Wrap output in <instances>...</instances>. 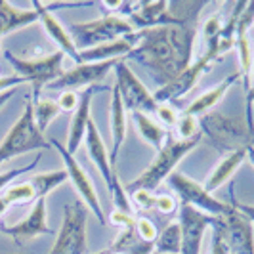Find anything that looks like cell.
<instances>
[{"mask_svg": "<svg viewBox=\"0 0 254 254\" xmlns=\"http://www.w3.org/2000/svg\"><path fill=\"white\" fill-rule=\"evenodd\" d=\"M197 35L199 21L134 31L130 35L134 46L125 60L143 65L153 80L165 86L193 64Z\"/></svg>", "mask_w": 254, "mask_h": 254, "instance_id": "cell-1", "label": "cell"}, {"mask_svg": "<svg viewBox=\"0 0 254 254\" xmlns=\"http://www.w3.org/2000/svg\"><path fill=\"white\" fill-rule=\"evenodd\" d=\"M199 125L201 136L224 155L254 145V132L247 127L245 119L229 117L222 111H210L199 119Z\"/></svg>", "mask_w": 254, "mask_h": 254, "instance_id": "cell-2", "label": "cell"}, {"mask_svg": "<svg viewBox=\"0 0 254 254\" xmlns=\"http://www.w3.org/2000/svg\"><path fill=\"white\" fill-rule=\"evenodd\" d=\"M201 141H203V136H201V134H199L197 138L188 140V141L176 140L174 136L168 134V140H166L165 147L157 153L155 161L141 172L138 178L132 180L130 184H127V186H125V191H127V193H132V191H136V190H147L155 193V190L174 172V166L178 165L188 153H191L193 149H197V147L201 145Z\"/></svg>", "mask_w": 254, "mask_h": 254, "instance_id": "cell-3", "label": "cell"}, {"mask_svg": "<svg viewBox=\"0 0 254 254\" xmlns=\"http://www.w3.org/2000/svg\"><path fill=\"white\" fill-rule=\"evenodd\" d=\"M25 105L23 113L13 123V127L8 130L4 140L0 141V165L10 161L13 157L25 155L29 151H38V149H50V141L44 138V134L38 130L33 115V98L31 94L25 96Z\"/></svg>", "mask_w": 254, "mask_h": 254, "instance_id": "cell-4", "label": "cell"}, {"mask_svg": "<svg viewBox=\"0 0 254 254\" xmlns=\"http://www.w3.org/2000/svg\"><path fill=\"white\" fill-rule=\"evenodd\" d=\"M84 145H86L90 161L98 168L103 184H105V188H107L111 199H113L115 208L117 210H123V212H128V214H134V206L130 203V197H128V193L125 191V186L121 184L117 172L113 170L111 159H109V151H107L102 134H100V130H98L94 121H90L88 130H86V138H84Z\"/></svg>", "mask_w": 254, "mask_h": 254, "instance_id": "cell-5", "label": "cell"}, {"mask_svg": "<svg viewBox=\"0 0 254 254\" xmlns=\"http://www.w3.org/2000/svg\"><path fill=\"white\" fill-rule=\"evenodd\" d=\"M67 33L71 35L76 50H90L94 46H100L105 42H111L117 38H123L134 33V27L130 25L125 15H103L100 19L82 21V23H69Z\"/></svg>", "mask_w": 254, "mask_h": 254, "instance_id": "cell-6", "label": "cell"}, {"mask_svg": "<svg viewBox=\"0 0 254 254\" xmlns=\"http://www.w3.org/2000/svg\"><path fill=\"white\" fill-rule=\"evenodd\" d=\"M88 212L80 199L65 204L62 228L48 254H88Z\"/></svg>", "mask_w": 254, "mask_h": 254, "instance_id": "cell-7", "label": "cell"}, {"mask_svg": "<svg viewBox=\"0 0 254 254\" xmlns=\"http://www.w3.org/2000/svg\"><path fill=\"white\" fill-rule=\"evenodd\" d=\"M64 52H54L42 58H33V60H23L13 56L12 52H4V60L13 67L15 75L21 76L25 82L33 86L31 96L33 98H40L42 88H46L54 80H58L64 75Z\"/></svg>", "mask_w": 254, "mask_h": 254, "instance_id": "cell-8", "label": "cell"}, {"mask_svg": "<svg viewBox=\"0 0 254 254\" xmlns=\"http://www.w3.org/2000/svg\"><path fill=\"white\" fill-rule=\"evenodd\" d=\"M166 184H168V186L172 188V191L180 197V203L188 204L191 208L203 212V214L220 218V216H226L229 210H231V204L216 199L212 193H208V191L204 190L203 184L188 178L186 174L172 172V174L166 178Z\"/></svg>", "mask_w": 254, "mask_h": 254, "instance_id": "cell-9", "label": "cell"}, {"mask_svg": "<svg viewBox=\"0 0 254 254\" xmlns=\"http://www.w3.org/2000/svg\"><path fill=\"white\" fill-rule=\"evenodd\" d=\"M50 145L60 153V157H62V161H64L65 172H67V176H69V182L73 184V188H75L76 193H78V199L86 204V208H88L94 216L98 218V222H100L102 226H105V224H107V216H105V212H103L100 197H98V191L94 188L88 172H86V170L82 168V165L76 161L75 155H71V153L65 149V145H62L58 140H50Z\"/></svg>", "mask_w": 254, "mask_h": 254, "instance_id": "cell-10", "label": "cell"}, {"mask_svg": "<svg viewBox=\"0 0 254 254\" xmlns=\"http://www.w3.org/2000/svg\"><path fill=\"white\" fill-rule=\"evenodd\" d=\"M115 88L119 90L121 100L125 103L128 113L140 111V113H155L157 102L147 86L136 76V73L127 65V62H119L115 65Z\"/></svg>", "mask_w": 254, "mask_h": 254, "instance_id": "cell-11", "label": "cell"}, {"mask_svg": "<svg viewBox=\"0 0 254 254\" xmlns=\"http://www.w3.org/2000/svg\"><path fill=\"white\" fill-rule=\"evenodd\" d=\"M214 64H216V60H214L210 54L203 52V56L197 58V60H195L186 71H182L172 82L161 86V88L153 94L155 102L172 103L174 100H180L182 96H186L190 90H193L197 86V82L201 80V76L206 75V73H210V69H212Z\"/></svg>", "mask_w": 254, "mask_h": 254, "instance_id": "cell-12", "label": "cell"}, {"mask_svg": "<svg viewBox=\"0 0 254 254\" xmlns=\"http://www.w3.org/2000/svg\"><path fill=\"white\" fill-rule=\"evenodd\" d=\"M121 60H113V62H102V64H76L71 69L64 71V75L58 80H54L46 88L50 90H76L90 88V86H100L105 76L109 75V71L115 69V65Z\"/></svg>", "mask_w": 254, "mask_h": 254, "instance_id": "cell-13", "label": "cell"}, {"mask_svg": "<svg viewBox=\"0 0 254 254\" xmlns=\"http://www.w3.org/2000/svg\"><path fill=\"white\" fill-rule=\"evenodd\" d=\"M218 228L228 243L231 254H254V231L253 222L239 212L233 204L226 216L216 218Z\"/></svg>", "mask_w": 254, "mask_h": 254, "instance_id": "cell-14", "label": "cell"}, {"mask_svg": "<svg viewBox=\"0 0 254 254\" xmlns=\"http://www.w3.org/2000/svg\"><path fill=\"white\" fill-rule=\"evenodd\" d=\"M214 216L203 214L188 204L180 203L178 210V226L182 233V251L180 254H201L203 239L206 229L212 226Z\"/></svg>", "mask_w": 254, "mask_h": 254, "instance_id": "cell-15", "label": "cell"}, {"mask_svg": "<svg viewBox=\"0 0 254 254\" xmlns=\"http://www.w3.org/2000/svg\"><path fill=\"white\" fill-rule=\"evenodd\" d=\"M0 231L10 235L15 243L29 241L38 235H52L54 229L48 226V220H46V199H37L31 212L21 222L13 226H0Z\"/></svg>", "mask_w": 254, "mask_h": 254, "instance_id": "cell-16", "label": "cell"}, {"mask_svg": "<svg viewBox=\"0 0 254 254\" xmlns=\"http://www.w3.org/2000/svg\"><path fill=\"white\" fill-rule=\"evenodd\" d=\"M105 90H109V88L103 86V84H100V86H90V88L82 90L78 107H76V111L73 113V119H71V123H69V134H67V145H65V149L71 153V155H75V153L78 151V147L84 143L86 130H88V125H90V121H92L90 109H92V100H94V96H96L98 92H105Z\"/></svg>", "mask_w": 254, "mask_h": 254, "instance_id": "cell-17", "label": "cell"}, {"mask_svg": "<svg viewBox=\"0 0 254 254\" xmlns=\"http://www.w3.org/2000/svg\"><path fill=\"white\" fill-rule=\"evenodd\" d=\"M33 6L40 10V23H42V27H44L46 35L58 44L60 52H64L65 56H69L71 62H73V65L80 64V54H78V50H76V46H75V42H73V38H71V35L67 33V27L62 25V23L58 21V17H56L50 10H46L44 4L33 2Z\"/></svg>", "mask_w": 254, "mask_h": 254, "instance_id": "cell-18", "label": "cell"}, {"mask_svg": "<svg viewBox=\"0 0 254 254\" xmlns=\"http://www.w3.org/2000/svg\"><path fill=\"white\" fill-rule=\"evenodd\" d=\"M109 123H111V151H109V159H111V165L117 163L119 159V153L123 149V143L127 140V132H128V111L125 107V103L121 100V94L119 90H111V105H109Z\"/></svg>", "mask_w": 254, "mask_h": 254, "instance_id": "cell-19", "label": "cell"}, {"mask_svg": "<svg viewBox=\"0 0 254 254\" xmlns=\"http://www.w3.org/2000/svg\"><path fill=\"white\" fill-rule=\"evenodd\" d=\"M235 82H241V76L239 73H233V75L226 76L222 82H218L216 86H212L210 90L203 92L199 98H195L193 102L184 109V115H191V117H197L201 119L203 115L210 113L218 103L226 98V94L229 92V88L235 84Z\"/></svg>", "mask_w": 254, "mask_h": 254, "instance_id": "cell-20", "label": "cell"}, {"mask_svg": "<svg viewBox=\"0 0 254 254\" xmlns=\"http://www.w3.org/2000/svg\"><path fill=\"white\" fill-rule=\"evenodd\" d=\"M37 21H40L38 8L21 10V8L12 6L10 2L0 0V42L6 35H10L13 31H19V29H25Z\"/></svg>", "mask_w": 254, "mask_h": 254, "instance_id": "cell-21", "label": "cell"}, {"mask_svg": "<svg viewBox=\"0 0 254 254\" xmlns=\"http://www.w3.org/2000/svg\"><path fill=\"white\" fill-rule=\"evenodd\" d=\"M130 35L111 40V42H105V44H100V46H94L90 50L78 52L80 54V64H102V62H113V60L127 58L128 52L134 46L132 40H130Z\"/></svg>", "mask_w": 254, "mask_h": 254, "instance_id": "cell-22", "label": "cell"}, {"mask_svg": "<svg viewBox=\"0 0 254 254\" xmlns=\"http://www.w3.org/2000/svg\"><path fill=\"white\" fill-rule=\"evenodd\" d=\"M245 161H247V149H239V151H231L228 155H224L220 159V163L212 168V172L208 174V178L203 184V188L208 193H214L216 190H220L237 172V168H241Z\"/></svg>", "mask_w": 254, "mask_h": 254, "instance_id": "cell-23", "label": "cell"}, {"mask_svg": "<svg viewBox=\"0 0 254 254\" xmlns=\"http://www.w3.org/2000/svg\"><path fill=\"white\" fill-rule=\"evenodd\" d=\"M130 117H132V123L138 130V134L143 138V141H147L157 153L161 151L168 140V130L165 127H161L157 121H153L149 115L140 113V111L130 113Z\"/></svg>", "mask_w": 254, "mask_h": 254, "instance_id": "cell-24", "label": "cell"}, {"mask_svg": "<svg viewBox=\"0 0 254 254\" xmlns=\"http://www.w3.org/2000/svg\"><path fill=\"white\" fill-rule=\"evenodd\" d=\"M235 52H237V60H239V76H241V84L245 94H249L253 88L254 80V50L253 42L249 37H243L237 40L235 44Z\"/></svg>", "mask_w": 254, "mask_h": 254, "instance_id": "cell-25", "label": "cell"}, {"mask_svg": "<svg viewBox=\"0 0 254 254\" xmlns=\"http://www.w3.org/2000/svg\"><path fill=\"white\" fill-rule=\"evenodd\" d=\"M109 251L125 254H155V245L141 241L140 235L136 233V224H134L132 228L121 229L119 237L113 241Z\"/></svg>", "mask_w": 254, "mask_h": 254, "instance_id": "cell-26", "label": "cell"}, {"mask_svg": "<svg viewBox=\"0 0 254 254\" xmlns=\"http://www.w3.org/2000/svg\"><path fill=\"white\" fill-rule=\"evenodd\" d=\"M69 180L65 168L62 170H50V172H37L31 176V186L35 188L37 199H46L54 190H58L62 184H65Z\"/></svg>", "mask_w": 254, "mask_h": 254, "instance_id": "cell-27", "label": "cell"}, {"mask_svg": "<svg viewBox=\"0 0 254 254\" xmlns=\"http://www.w3.org/2000/svg\"><path fill=\"white\" fill-rule=\"evenodd\" d=\"M180 251H182V233L178 222H172L163 231H159L155 241V254H180Z\"/></svg>", "mask_w": 254, "mask_h": 254, "instance_id": "cell-28", "label": "cell"}, {"mask_svg": "<svg viewBox=\"0 0 254 254\" xmlns=\"http://www.w3.org/2000/svg\"><path fill=\"white\" fill-rule=\"evenodd\" d=\"M33 98V96H31ZM62 113L60 111V107H58V103L56 100H50V98H33V115H35V123H37L38 130L44 134L48 127H50V123L58 117V115Z\"/></svg>", "mask_w": 254, "mask_h": 254, "instance_id": "cell-29", "label": "cell"}, {"mask_svg": "<svg viewBox=\"0 0 254 254\" xmlns=\"http://www.w3.org/2000/svg\"><path fill=\"white\" fill-rule=\"evenodd\" d=\"M6 203L10 204H19V203H29V201H37V193L35 188L31 186V182H17V184H10L6 190L0 193Z\"/></svg>", "mask_w": 254, "mask_h": 254, "instance_id": "cell-30", "label": "cell"}, {"mask_svg": "<svg viewBox=\"0 0 254 254\" xmlns=\"http://www.w3.org/2000/svg\"><path fill=\"white\" fill-rule=\"evenodd\" d=\"M174 132V138L182 141L193 140L201 134V125H199V119L197 117H191V115H180L176 127L172 128Z\"/></svg>", "mask_w": 254, "mask_h": 254, "instance_id": "cell-31", "label": "cell"}, {"mask_svg": "<svg viewBox=\"0 0 254 254\" xmlns=\"http://www.w3.org/2000/svg\"><path fill=\"white\" fill-rule=\"evenodd\" d=\"M222 27H224V19H222V13L220 12H214L212 15H208V17L204 19L203 27H201V37H203L206 48H208L210 44H214V40H216V37L220 35Z\"/></svg>", "mask_w": 254, "mask_h": 254, "instance_id": "cell-32", "label": "cell"}, {"mask_svg": "<svg viewBox=\"0 0 254 254\" xmlns=\"http://www.w3.org/2000/svg\"><path fill=\"white\" fill-rule=\"evenodd\" d=\"M155 115H157V119H159V125L161 127H165L166 130L176 127V123H178L180 119V113L178 109L172 105V103H157V109H155Z\"/></svg>", "mask_w": 254, "mask_h": 254, "instance_id": "cell-33", "label": "cell"}, {"mask_svg": "<svg viewBox=\"0 0 254 254\" xmlns=\"http://www.w3.org/2000/svg\"><path fill=\"white\" fill-rule=\"evenodd\" d=\"M136 233L140 235L141 241L155 245L157 235H159V229L153 224V220H149L147 216H140V218H136Z\"/></svg>", "mask_w": 254, "mask_h": 254, "instance_id": "cell-34", "label": "cell"}, {"mask_svg": "<svg viewBox=\"0 0 254 254\" xmlns=\"http://www.w3.org/2000/svg\"><path fill=\"white\" fill-rule=\"evenodd\" d=\"M153 208L163 216H170V214H174L178 210V201L170 193H155Z\"/></svg>", "mask_w": 254, "mask_h": 254, "instance_id": "cell-35", "label": "cell"}, {"mask_svg": "<svg viewBox=\"0 0 254 254\" xmlns=\"http://www.w3.org/2000/svg\"><path fill=\"white\" fill-rule=\"evenodd\" d=\"M254 23V2H247L245 8L239 13V21H237V40L243 37H249V31Z\"/></svg>", "mask_w": 254, "mask_h": 254, "instance_id": "cell-36", "label": "cell"}, {"mask_svg": "<svg viewBox=\"0 0 254 254\" xmlns=\"http://www.w3.org/2000/svg\"><path fill=\"white\" fill-rule=\"evenodd\" d=\"M130 197V203H134V206L138 210H149L153 208V203H155V193L147 190H136L132 193H128Z\"/></svg>", "mask_w": 254, "mask_h": 254, "instance_id": "cell-37", "label": "cell"}, {"mask_svg": "<svg viewBox=\"0 0 254 254\" xmlns=\"http://www.w3.org/2000/svg\"><path fill=\"white\" fill-rule=\"evenodd\" d=\"M78 102H80V94L73 92V90H64L60 94V98L56 100L60 111H65V113H75L76 107H78Z\"/></svg>", "mask_w": 254, "mask_h": 254, "instance_id": "cell-38", "label": "cell"}, {"mask_svg": "<svg viewBox=\"0 0 254 254\" xmlns=\"http://www.w3.org/2000/svg\"><path fill=\"white\" fill-rule=\"evenodd\" d=\"M212 241H210V254H231L229 253V247L226 239H224V235H222V229L218 228L216 224V216L212 220Z\"/></svg>", "mask_w": 254, "mask_h": 254, "instance_id": "cell-39", "label": "cell"}, {"mask_svg": "<svg viewBox=\"0 0 254 254\" xmlns=\"http://www.w3.org/2000/svg\"><path fill=\"white\" fill-rule=\"evenodd\" d=\"M38 159H40V157L33 159V163L23 166V168H13V170H8V172H0V193L6 190V188H8V186H10L13 180L19 176V174H27V172H31V170L38 165Z\"/></svg>", "mask_w": 254, "mask_h": 254, "instance_id": "cell-40", "label": "cell"}, {"mask_svg": "<svg viewBox=\"0 0 254 254\" xmlns=\"http://www.w3.org/2000/svg\"><path fill=\"white\" fill-rule=\"evenodd\" d=\"M109 222L113 224L115 228H121V229H127L132 228L136 224V216L134 214H128V212H123V210H117L115 208L109 216Z\"/></svg>", "mask_w": 254, "mask_h": 254, "instance_id": "cell-41", "label": "cell"}, {"mask_svg": "<svg viewBox=\"0 0 254 254\" xmlns=\"http://www.w3.org/2000/svg\"><path fill=\"white\" fill-rule=\"evenodd\" d=\"M25 80L17 75H10V76H0V92H6V90H12L21 86Z\"/></svg>", "mask_w": 254, "mask_h": 254, "instance_id": "cell-42", "label": "cell"}, {"mask_svg": "<svg viewBox=\"0 0 254 254\" xmlns=\"http://www.w3.org/2000/svg\"><path fill=\"white\" fill-rule=\"evenodd\" d=\"M253 103H254V80H253V88H251V92L247 94V111H245V121H247V127L251 128V132H254Z\"/></svg>", "mask_w": 254, "mask_h": 254, "instance_id": "cell-43", "label": "cell"}, {"mask_svg": "<svg viewBox=\"0 0 254 254\" xmlns=\"http://www.w3.org/2000/svg\"><path fill=\"white\" fill-rule=\"evenodd\" d=\"M233 206L239 210V212H243L245 216L249 218L251 222H253V226H254V204H247V203H239V201H235L233 199Z\"/></svg>", "mask_w": 254, "mask_h": 254, "instance_id": "cell-44", "label": "cell"}, {"mask_svg": "<svg viewBox=\"0 0 254 254\" xmlns=\"http://www.w3.org/2000/svg\"><path fill=\"white\" fill-rule=\"evenodd\" d=\"M15 90L17 88H12V90H6V92H0V109L6 105V103L10 102V98H12L13 94H15Z\"/></svg>", "mask_w": 254, "mask_h": 254, "instance_id": "cell-45", "label": "cell"}, {"mask_svg": "<svg viewBox=\"0 0 254 254\" xmlns=\"http://www.w3.org/2000/svg\"><path fill=\"white\" fill-rule=\"evenodd\" d=\"M8 208H10V204L6 203V199L0 195V216H4V214L8 212Z\"/></svg>", "mask_w": 254, "mask_h": 254, "instance_id": "cell-46", "label": "cell"}, {"mask_svg": "<svg viewBox=\"0 0 254 254\" xmlns=\"http://www.w3.org/2000/svg\"><path fill=\"white\" fill-rule=\"evenodd\" d=\"M247 161L254 166V145H249V147H247Z\"/></svg>", "mask_w": 254, "mask_h": 254, "instance_id": "cell-47", "label": "cell"}, {"mask_svg": "<svg viewBox=\"0 0 254 254\" xmlns=\"http://www.w3.org/2000/svg\"><path fill=\"white\" fill-rule=\"evenodd\" d=\"M94 254H109V249H105V251H98V253H94Z\"/></svg>", "mask_w": 254, "mask_h": 254, "instance_id": "cell-48", "label": "cell"}, {"mask_svg": "<svg viewBox=\"0 0 254 254\" xmlns=\"http://www.w3.org/2000/svg\"><path fill=\"white\" fill-rule=\"evenodd\" d=\"M109 254H125V253H117V251H113V253H109Z\"/></svg>", "mask_w": 254, "mask_h": 254, "instance_id": "cell-49", "label": "cell"}]
</instances>
